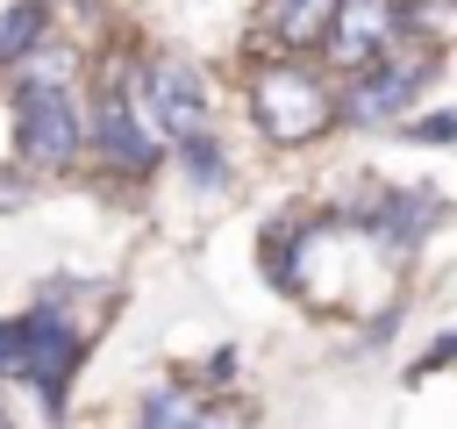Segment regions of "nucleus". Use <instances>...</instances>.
<instances>
[{"label": "nucleus", "instance_id": "obj_16", "mask_svg": "<svg viewBox=\"0 0 457 429\" xmlns=\"http://www.w3.org/2000/svg\"><path fill=\"white\" fill-rule=\"evenodd\" d=\"M21 193H29V186H21V179H0V207H14V200H21Z\"/></svg>", "mask_w": 457, "mask_h": 429}, {"label": "nucleus", "instance_id": "obj_3", "mask_svg": "<svg viewBox=\"0 0 457 429\" xmlns=\"http://www.w3.org/2000/svg\"><path fill=\"white\" fill-rule=\"evenodd\" d=\"M436 79V43H414V29L364 72H350V93H343V122L371 129V122H400L414 107V93Z\"/></svg>", "mask_w": 457, "mask_h": 429}, {"label": "nucleus", "instance_id": "obj_5", "mask_svg": "<svg viewBox=\"0 0 457 429\" xmlns=\"http://www.w3.org/2000/svg\"><path fill=\"white\" fill-rule=\"evenodd\" d=\"M14 329H21V365H14V379H29V386L43 393V408L57 415V408H64V386H71V372H79V350H86V343H79V329H71V322H64V315H57L50 300H43L36 315H21Z\"/></svg>", "mask_w": 457, "mask_h": 429}, {"label": "nucleus", "instance_id": "obj_12", "mask_svg": "<svg viewBox=\"0 0 457 429\" xmlns=\"http://www.w3.org/2000/svg\"><path fill=\"white\" fill-rule=\"evenodd\" d=\"M64 79H71V57H64V50H43V43H36V50L21 57V79H14V86H64Z\"/></svg>", "mask_w": 457, "mask_h": 429}, {"label": "nucleus", "instance_id": "obj_6", "mask_svg": "<svg viewBox=\"0 0 457 429\" xmlns=\"http://www.w3.org/2000/svg\"><path fill=\"white\" fill-rule=\"evenodd\" d=\"M400 36H407V7H400V0H343L336 21H328V36H321V57H328L336 72H364V64H378Z\"/></svg>", "mask_w": 457, "mask_h": 429}, {"label": "nucleus", "instance_id": "obj_15", "mask_svg": "<svg viewBox=\"0 0 457 429\" xmlns=\"http://www.w3.org/2000/svg\"><path fill=\"white\" fill-rule=\"evenodd\" d=\"M14 365H21V329L0 322V372H14Z\"/></svg>", "mask_w": 457, "mask_h": 429}, {"label": "nucleus", "instance_id": "obj_7", "mask_svg": "<svg viewBox=\"0 0 457 429\" xmlns=\"http://www.w3.org/2000/svg\"><path fill=\"white\" fill-rule=\"evenodd\" d=\"M136 93H143V114L157 136H200L207 129V93H200V72L186 57H150L136 72Z\"/></svg>", "mask_w": 457, "mask_h": 429}, {"label": "nucleus", "instance_id": "obj_11", "mask_svg": "<svg viewBox=\"0 0 457 429\" xmlns=\"http://www.w3.org/2000/svg\"><path fill=\"white\" fill-rule=\"evenodd\" d=\"M171 157H179V172H186L193 186H221V150L207 143V129H200V136H179Z\"/></svg>", "mask_w": 457, "mask_h": 429}, {"label": "nucleus", "instance_id": "obj_10", "mask_svg": "<svg viewBox=\"0 0 457 429\" xmlns=\"http://www.w3.org/2000/svg\"><path fill=\"white\" fill-rule=\"evenodd\" d=\"M43 29H50V7H43V0H14V7L0 14V64H21V57L43 43Z\"/></svg>", "mask_w": 457, "mask_h": 429}, {"label": "nucleus", "instance_id": "obj_1", "mask_svg": "<svg viewBox=\"0 0 457 429\" xmlns=\"http://www.w3.org/2000/svg\"><path fill=\"white\" fill-rule=\"evenodd\" d=\"M250 114H257V129L271 136V143H314V136H328L336 129V114H343V100L328 93V79L321 72H307V64H293V57H278V64H264L257 79H250Z\"/></svg>", "mask_w": 457, "mask_h": 429}, {"label": "nucleus", "instance_id": "obj_4", "mask_svg": "<svg viewBox=\"0 0 457 429\" xmlns=\"http://www.w3.org/2000/svg\"><path fill=\"white\" fill-rule=\"evenodd\" d=\"M86 129H93V150L114 164V172H150L157 164V129H150V114H143V93H136V72L121 64H107V79H100V93H93V114H86Z\"/></svg>", "mask_w": 457, "mask_h": 429}, {"label": "nucleus", "instance_id": "obj_14", "mask_svg": "<svg viewBox=\"0 0 457 429\" xmlns=\"http://www.w3.org/2000/svg\"><path fill=\"white\" fill-rule=\"evenodd\" d=\"M407 136L414 143H457V114H421V122H407Z\"/></svg>", "mask_w": 457, "mask_h": 429}, {"label": "nucleus", "instance_id": "obj_13", "mask_svg": "<svg viewBox=\"0 0 457 429\" xmlns=\"http://www.w3.org/2000/svg\"><path fill=\"white\" fill-rule=\"evenodd\" d=\"M193 415H200V408H193L186 393H150V400H143V422H193Z\"/></svg>", "mask_w": 457, "mask_h": 429}, {"label": "nucleus", "instance_id": "obj_2", "mask_svg": "<svg viewBox=\"0 0 457 429\" xmlns=\"http://www.w3.org/2000/svg\"><path fill=\"white\" fill-rule=\"evenodd\" d=\"M93 143L71 86H14V157L29 172H64Z\"/></svg>", "mask_w": 457, "mask_h": 429}, {"label": "nucleus", "instance_id": "obj_9", "mask_svg": "<svg viewBox=\"0 0 457 429\" xmlns=\"http://www.w3.org/2000/svg\"><path fill=\"white\" fill-rule=\"evenodd\" d=\"M336 7H343V0H271V7H264V29H271L278 50H321Z\"/></svg>", "mask_w": 457, "mask_h": 429}, {"label": "nucleus", "instance_id": "obj_8", "mask_svg": "<svg viewBox=\"0 0 457 429\" xmlns=\"http://www.w3.org/2000/svg\"><path fill=\"white\" fill-rule=\"evenodd\" d=\"M436 214H443L436 193H378V207H371V214H350V222L371 229L386 250H407L421 229H436Z\"/></svg>", "mask_w": 457, "mask_h": 429}]
</instances>
